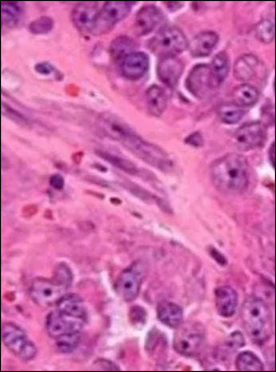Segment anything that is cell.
I'll return each mask as SVG.
<instances>
[{"mask_svg":"<svg viewBox=\"0 0 276 372\" xmlns=\"http://www.w3.org/2000/svg\"><path fill=\"white\" fill-rule=\"evenodd\" d=\"M211 175L213 183L220 190L228 193L239 192L248 185L247 162L240 154H227L213 162Z\"/></svg>","mask_w":276,"mask_h":372,"instance_id":"obj_1","label":"cell"},{"mask_svg":"<svg viewBox=\"0 0 276 372\" xmlns=\"http://www.w3.org/2000/svg\"><path fill=\"white\" fill-rule=\"evenodd\" d=\"M241 316L245 329L254 342L262 343L270 337L271 316L262 299L256 296L248 298L242 305Z\"/></svg>","mask_w":276,"mask_h":372,"instance_id":"obj_2","label":"cell"},{"mask_svg":"<svg viewBox=\"0 0 276 372\" xmlns=\"http://www.w3.org/2000/svg\"><path fill=\"white\" fill-rule=\"evenodd\" d=\"M179 326L174 337V349L185 356L198 355L202 351L206 341L203 325L198 322H190Z\"/></svg>","mask_w":276,"mask_h":372,"instance_id":"obj_3","label":"cell"},{"mask_svg":"<svg viewBox=\"0 0 276 372\" xmlns=\"http://www.w3.org/2000/svg\"><path fill=\"white\" fill-rule=\"evenodd\" d=\"M1 334L5 346L21 360L29 361L35 357L37 349L35 344L16 324L5 322L2 325Z\"/></svg>","mask_w":276,"mask_h":372,"instance_id":"obj_4","label":"cell"},{"mask_svg":"<svg viewBox=\"0 0 276 372\" xmlns=\"http://www.w3.org/2000/svg\"><path fill=\"white\" fill-rule=\"evenodd\" d=\"M188 46L182 31L175 27H164L151 38L150 50L161 57L176 56L184 51Z\"/></svg>","mask_w":276,"mask_h":372,"instance_id":"obj_5","label":"cell"},{"mask_svg":"<svg viewBox=\"0 0 276 372\" xmlns=\"http://www.w3.org/2000/svg\"><path fill=\"white\" fill-rule=\"evenodd\" d=\"M122 144L142 160L155 168L167 169L172 164L167 154L159 147L134 133Z\"/></svg>","mask_w":276,"mask_h":372,"instance_id":"obj_6","label":"cell"},{"mask_svg":"<svg viewBox=\"0 0 276 372\" xmlns=\"http://www.w3.org/2000/svg\"><path fill=\"white\" fill-rule=\"evenodd\" d=\"M133 3L131 2H106L99 10L91 33L98 35L108 31L114 24L128 15L131 11Z\"/></svg>","mask_w":276,"mask_h":372,"instance_id":"obj_7","label":"cell"},{"mask_svg":"<svg viewBox=\"0 0 276 372\" xmlns=\"http://www.w3.org/2000/svg\"><path fill=\"white\" fill-rule=\"evenodd\" d=\"M144 269L140 262H135L123 270L119 276L115 288L125 301L130 302L138 296L144 276Z\"/></svg>","mask_w":276,"mask_h":372,"instance_id":"obj_8","label":"cell"},{"mask_svg":"<svg viewBox=\"0 0 276 372\" xmlns=\"http://www.w3.org/2000/svg\"><path fill=\"white\" fill-rule=\"evenodd\" d=\"M68 287L53 277L51 279L37 278L29 290L32 299L37 304L49 306L57 302L67 293Z\"/></svg>","mask_w":276,"mask_h":372,"instance_id":"obj_9","label":"cell"},{"mask_svg":"<svg viewBox=\"0 0 276 372\" xmlns=\"http://www.w3.org/2000/svg\"><path fill=\"white\" fill-rule=\"evenodd\" d=\"M188 91L194 96L203 98L219 86L215 80L210 66L201 64L194 66L186 81Z\"/></svg>","mask_w":276,"mask_h":372,"instance_id":"obj_10","label":"cell"},{"mask_svg":"<svg viewBox=\"0 0 276 372\" xmlns=\"http://www.w3.org/2000/svg\"><path fill=\"white\" fill-rule=\"evenodd\" d=\"M86 320L62 313L55 309L48 314L46 327L49 335L54 339L62 336L80 334Z\"/></svg>","mask_w":276,"mask_h":372,"instance_id":"obj_11","label":"cell"},{"mask_svg":"<svg viewBox=\"0 0 276 372\" xmlns=\"http://www.w3.org/2000/svg\"><path fill=\"white\" fill-rule=\"evenodd\" d=\"M266 136V129L263 123L252 122L239 128L233 135L232 142L238 150L249 151L263 144Z\"/></svg>","mask_w":276,"mask_h":372,"instance_id":"obj_12","label":"cell"},{"mask_svg":"<svg viewBox=\"0 0 276 372\" xmlns=\"http://www.w3.org/2000/svg\"><path fill=\"white\" fill-rule=\"evenodd\" d=\"M99 12L95 2H81L72 9L70 18L81 32L92 33Z\"/></svg>","mask_w":276,"mask_h":372,"instance_id":"obj_13","label":"cell"},{"mask_svg":"<svg viewBox=\"0 0 276 372\" xmlns=\"http://www.w3.org/2000/svg\"><path fill=\"white\" fill-rule=\"evenodd\" d=\"M118 64L124 77L130 80H136L147 72L149 64V58L144 52L135 51L125 56Z\"/></svg>","mask_w":276,"mask_h":372,"instance_id":"obj_14","label":"cell"},{"mask_svg":"<svg viewBox=\"0 0 276 372\" xmlns=\"http://www.w3.org/2000/svg\"><path fill=\"white\" fill-rule=\"evenodd\" d=\"M183 68V63L176 56L162 57L157 65V75L162 82L173 88L181 76Z\"/></svg>","mask_w":276,"mask_h":372,"instance_id":"obj_15","label":"cell"},{"mask_svg":"<svg viewBox=\"0 0 276 372\" xmlns=\"http://www.w3.org/2000/svg\"><path fill=\"white\" fill-rule=\"evenodd\" d=\"M162 12L153 5L146 6L137 12L134 23L137 33L140 35L152 31L163 20Z\"/></svg>","mask_w":276,"mask_h":372,"instance_id":"obj_16","label":"cell"},{"mask_svg":"<svg viewBox=\"0 0 276 372\" xmlns=\"http://www.w3.org/2000/svg\"><path fill=\"white\" fill-rule=\"evenodd\" d=\"M99 127L107 136L122 142L135 133L126 122L114 115L102 116L100 119Z\"/></svg>","mask_w":276,"mask_h":372,"instance_id":"obj_17","label":"cell"},{"mask_svg":"<svg viewBox=\"0 0 276 372\" xmlns=\"http://www.w3.org/2000/svg\"><path fill=\"white\" fill-rule=\"evenodd\" d=\"M215 307L218 314L224 317L232 316L238 304V295L229 286H222L215 291Z\"/></svg>","mask_w":276,"mask_h":372,"instance_id":"obj_18","label":"cell"},{"mask_svg":"<svg viewBox=\"0 0 276 372\" xmlns=\"http://www.w3.org/2000/svg\"><path fill=\"white\" fill-rule=\"evenodd\" d=\"M219 40L218 34L213 31L201 32L195 36L188 44L191 55L195 57H202L210 55Z\"/></svg>","mask_w":276,"mask_h":372,"instance_id":"obj_19","label":"cell"},{"mask_svg":"<svg viewBox=\"0 0 276 372\" xmlns=\"http://www.w3.org/2000/svg\"><path fill=\"white\" fill-rule=\"evenodd\" d=\"M56 304V309L60 312L87 320V312L84 302L77 294L66 293Z\"/></svg>","mask_w":276,"mask_h":372,"instance_id":"obj_20","label":"cell"},{"mask_svg":"<svg viewBox=\"0 0 276 372\" xmlns=\"http://www.w3.org/2000/svg\"><path fill=\"white\" fill-rule=\"evenodd\" d=\"M24 12L22 2H1L2 30L16 27L21 20Z\"/></svg>","mask_w":276,"mask_h":372,"instance_id":"obj_21","label":"cell"},{"mask_svg":"<svg viewBox=\"0 0 276 372\" xmlns=\"http://www.w3.org/2000/svg\"><path fill=\"white\" fill-rule=\"evenodd\" d=\"M159 320L169 327H179L183 319V310L178 305L167 301L160 302L156 309Z\"/></svg>","mask_w":276,"mask_h":372,"instance_id":"obj_22","label":"cell"},{"mask_svg":"<svg viewBox=\"0 0 276 372\" xmlns=\"http://www.w3.org/2000/svg\"><path fill=\"white\" fill-rule=\"evenodd\" d=\"M259 62L252 54H245L239 57L233 65V75L241 81H248L256 74Z\"/></svg>","mask_w":276,"mask_h":372,"instance_id":"obj_23","label":"cell"},{"mask_svg":"<svg viewBox=\"0 0 276 372\" xmlns=\"http://www.w3.org/2000/svg\"><path fill=\"white\" fill-rule=\"evenodd\" d=\"M146 100L149 112L153 116H160L166 108V94L161 87L156 85H153L147 89Z\"/></svg>","mask_w":276,"mask_h":372,"instance_id":"obj_24","label":"cell"},{"mask_svg":"<svg viewBox=\"0 0 276 372\" xmlns=\"http://www.w3.org/2000/svg\"><path fill=\"white\" fill-rule=\"evenodd\" d=\"M233 103L244 108L255 104L259 93L255 88L248 84H243L236 87L232 92Z\"/></svg>","mask_w":276,"mask_h":372,"instance_id":"obj_25","label":"cell"},{"mask_svg":"<svg viewBox=\"0 0 276 372\" xmlns=\"http://www.w3.org/2000/svg\"><path fill=\"white\" fill-rule=\"evenodd\" d=\"M136 43L127 36L115 38L110 45V53L112 59L119 63L127 55L135 52Z\"/></svg>","mask_w":276,"mask_h":372,"instance_id":"obj_26","label":"cell"},{"mask_svg":"<svg viewBox=\"0 0 276 372\" xmlns=\"http://www.w3.org/2000/svg\"><path fill=\"white\" fill-rule=\"evenodd\" d=\"M236 368L242 371H261L264 365L260 359L253 352L246 351L240 353L235 359Z\"/></svg>","mask_w":276,"mask_h":372,"instance_id":"obj_27","label":"cell"},{"mask_svg":"<svg viewBox=\"0 0 276 372\" xmlns=\"http://www.w3.org/2000/svg\"><path fill=\"white\" fill-rule=\"evenodd\" d=\"M210 66L214 78L219 86L224 80L229 70V60L227 54L224 52L217 54Z\"/></svg>","mask_w":276,"mask_h":372,"instance_id":"obj_28","label":"cell"},{"mask_svg":"<svg viewBox=\"0 0 276 372\" xmlns=\"http://www.w3.org/2000/svg\"><path fill=\"white\" fill-rule=\"evenodd\" d=\"M218 114L223 122L231 125L239 122L244 117L245 111L243 107L232 102L221 105Z\"/></svg>","mask_w":276,"mask_h":372,"instance_id":"obj_29","label":"cell"},{"mask_svg":"<svg viewBox=\"0 0 276 372\" xmlns=\"http://www.w3.org/2000/svg\"><path fill=\"white\" fill-rule=\"evenodd\" d=\"M97 155L117 168L129 174L137 172V168L131 161L107 152L98 150Z\"/></svg>","mask_w":276,"mask_h":372,"instance_id":"obj_30","label":"cell"},{"mask_svg":"<svg viewBox=\"0 0 276 372\" xmlns=\"http://www.w3.org/2000/svg\"><path fill=\"white\" fill-rule=\"evenodd\" d=\"M255 35L259 41L265 44L270 43L274 36V23L268 19L261 20L255 26Z\"/></svg>","mask_w":276,"mask_h":372,"instance_id":"obj_31","label":"cell"},{"mask_svg":"<svg viewBox=\"0 0 276 372\" xmlns=\"http://www.w3.org/2000/svg\"><path fill=\"white\" fill-rule=\"evenodd\" d=\"M80 339L81 333L62 336L56 339V347L60 352L71 353L77 347Z\"/></svg>","mask_w":276,"mask_h":372,"instance_id":"obj_32","label":"cell"},{"mask_svg":"<svg viewBox=\"0 0 276 372\" xmlns=\"http://www.w3.org/2000/svg\"><path fill=\"white\" fill-rule=\"evenodd\" d=\"M54 26V21L50 17L41 16L32 21L29 25L31 33L39 35L44 34L50 32Z\"/></svg>","mask_w":276,"mask_h":372,"instance_id":"obj_33","label":"cell"},{"mask_svg":"<svg viewBox=\"0 0 276 372\" xmlns=\"http://www.w3.org/2000/svg\"><path fill=\"white\" fill-rule=\"evenodd\" d=\"M245 345V340L242 334L239 331H235L230 334L225 341L223 348L225 354L233 352Z\"/></svg>","mask_w":276,"mask_h":372,"instance_id":"obj_34","label":"cell"},{"mask_svg":"<svg viewBox=\"0 0 276 372\" xmlns=\"http://www.w3.org/2000/svg\"><path fill=\"white\" fill-rule=\"evenodd\" d=\"M53 277L69 288L72 283V275L69 268L65 264H59L55 268Z\"/></svg>","mask_w":276,"mask_h":372,"instance_id":"obj_35","label":"cell"},{"mask_svg":"<svg viewBox=\"0 0 276 372\" xmlns=\"http://www.w3.org/2000/svg\"><path fill=\"white\" fill-rule=\"evenodd\" d=\"M129 318L134 324H141L146 319V313L145 310L139 306L132 307L129 311Z\"/></svg>","mask_w":276,"mask_h":372,"instance_id":"obj_36","label":"cell"},{"mask_svg":"<svg viewBox=\"0 0 276 372\" xmlns=\"http://www.w3.org/2000/svg\"><path fill=\"white\" fill-rule=\"evenodd\" d=\"M93 368L101 370H117L119 367L113 362L106 359H100L95 361Z\"/></svg>","mask_w":276,"mask_h":372,"instance_id":"obj_37","label":"cell"},{"mask_svg":"<svg viewBox=\"0 0 276 372\" xmlns=\"http://www.w3.org/2000/svg\"><path fill=\"white\" fill-rule=\"evenodd\" d=\"M185 142L194 147H200L203 144V139L200 133L194 132L186 137Z\"/></svg>","mask_w":276,"mask_h":372,"instance_id":"obj_38","label":"cell"},{"mask_svg":"<svg viewBox=\"0 0 276 372\" xmlns=\"http://www.w3.org/2000/svg\"><path fill=\"white\" fill-rule=\"evenodd\" d=\"M35 70L41 74L49 75L54 71L53 66L48 62H40L34 66Z\"/></svg>","mask_w":276,"mask_h":372,"instance_id":"obj_39","label":"cell"},{"mask_svg":"<svg viewBox=\"0 0 276 372\" xmlns=\"http://www.w3.org/2000/svg\"><path fill=\"white\" fill-rule=\"evenodd\" d=\"M50 183L54 188L61 190L64 186V180L60 175L54 174L50 178Z\"/></svg>","mask_w":276,"mask_h":372,"instance_id":"obj_40","label":"cell"}]
</instances>
